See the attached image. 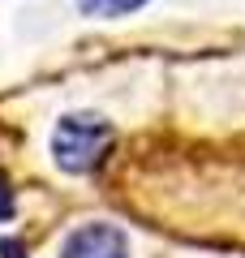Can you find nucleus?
<instances>
[{
    "mask_svg": "<svg viewBox=\"0 0 245 258\" xmlns=\"http://www.w3.org/2000/svg\"><path fill=\"white\" fill-rule=\"evenodd\" d=\"M112 138H116V129L103 116H95V112H69L52 129V155L65 172L82 176V172H91V168L103 164Z\"/></svg>",
    "mask_w": 245,
    "mask_h": 258,
    "instance_id": "1",
    "label": "nucleus"
},
{
    "mask_svg": "<svg viewBox=\"0 0 245 258\" xmlns=\"http://www.w3.org/2000/svg\"><path fill=\"white\" fill-rule=\"evenodd\" d=\"M60 258H129V241L116 224H82L60 245Z\"/></svg>",
    "mask_w": 245,
    "mask_h": 258,
    "instance_id": "2",
    "label": "nucleus"
},
{
    "mask_svg": "<svg viewBox=\"0 0 245 258\" xmlns=\"http://www.w3.org/2000/svg\"><path fill=\"white\" fill-rule=\"evenodd\" d=\"M82 9L91 13V18H120V13H134L142 9L146 0H78Z\"/></svg>",
    "mask_w": 245,
    "mask_h": 258,
    "instance_id": "3",
    "label": "nucleus"
},
{
    "mask_svg": "<svg viewBox=\"0 0 245 258\" xmlns=\"http://www.w3.org/2000/svg\"><path fill=\"white\" fill-rule=\"evenodd\" d=\"M0 220H13V189L5 176H0Z\"/></svg>",
    "mask_w": 245,
    "mask_h": 258,
    "instance_id": "4",
    "label": "nucleus"
}]
</instances>
